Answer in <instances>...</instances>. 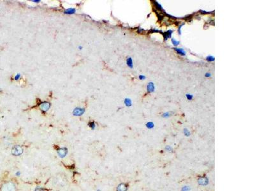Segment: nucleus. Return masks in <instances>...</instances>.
<instances>
[{
	"instance_id": "f257e3e1",
	"label": "nucleus",
	"mask_w": 255,
	"mask_h": 191,
	"mask_svg": "<svg viewBox=\"0 0 255 191\" xmlns=\"http://www.w3.org/2000/svg\"><path fill=\"white\" fill-rule=\"evenodd\" d=\"M0 191H17V186L12 181L4 182L0 185Z\"/></svg>"
},
{
	"instance_id": "f03ea898",
	"label": "nucleus",
	"mask_w": 255,
	"mask_h": 191,
	"mask_svg": "<svg viewBox=\"0 0 255 191\" xmlns=\"http://www.w3.org/2000/svg\"><path fill=\"white\" fill-rule=\"evenodd\" d=\"M23 153V149L20 146H15L12 150V153L15 156H18Z\"/></svg>"
},
{
	"instance_id": "7ed1b4c3",
	"label": "nucleus",
	"mask_w": 255,
	"mask_h": 191,
	"mask_svg": "<svg viewBox=\"0 0 255 191\" xmlns=\"http://www.w3.org/2000/svg\"><path fill=\"white\" fill-rule=\"evenodd\" d=\"M147 92L149 93H153L155 91V85H154V84L152 82H150L149 84L147 85Z\"/></svg>"
},
{
	"instance_id": "20e7f679",
	"label": "nucleus",
	"mask_w": 255,
	"mask_h": 191,
	"mask_svg": "<svg viewBox=\"0 0 255 191\" xmlns=\"http://www.w3.org/2000/svg\"><path fill=\"white\" fill-rule=\"evenodd\" d=\"M85 111V110L84 109H80V108H76V109H75L73 110V115H76V116H79V115H82L84 112Z\"/></svg>"
},
{
	"instance_id": "39448f33",
	"label": "nucleus",
	"mask_w": 255,
	"mask_h": 191,
	"mask_svg": "<svg viewBox=\"0 0 255 191\" xmlns=\"http://www.w3.org/2000/svg\"><path fill=\"white\" fill-rule=\"evenodd\" d=\"M172 33H173V31L171 30H169V31H167L166 32L162 33V35H163V37H164V40L166 41V40H167V39H168L169 38H171V37H172Z\"/></svg>"
},
{
	"instance_id": "423d86ee",
	"label": "nucleus",
	"mask_w": 255,
	"mask_h": 191,
	"mask_svg": "<svg viewBox=\"0 0 255 191\" xmlns=\"http://www.w3.org/2000/svg\"><path fill=\"white\" fill-rule=\"evenodd\" d=\"M50 108V104L48 103H43L41 104L40 105V109L41 110L43 111H47Z\"/></svg>"
},
{
	"instance_id": "0eeeda50",
	"label": "nucleus",
	"mask_w": 255,
	"mask_h": 191,
	"mask_svg": "<svg viewBox=\"0 0 255 191\" xmlns=\"http://www.w3.org/2000/svg\"><path fill=\"white\" fill-rule=\"evenodd\" d=\"M174 50L175 51V52L181 56H186V52L182 48H174Z\"/></svg>"
},
{
	"instance_id": "6e6552de",
	"label": "nucleus",
	"mask_w": 255,
	"mask_h": 191,
	"mask_svg": "<svg viewBox=\"0 0 255 191\" xmlns=\"http://www.w3.org/2000/svg\"><path fill=\"white\" fill-rule=\"evenodd\" d=\"M126 63L129 68H133V60L131 57H128L126 60Z\"/></svg>"
},
{
	"instance_id": "1a4fd4ad",
	"label": "nucleus",
	"mask_w": 255,
	"mask_h": 191,
	"mask_svg": "<svg viewBox=\"0 0 255 191\" xmlns=\"http://www.w3.org/2000/svg\"><path fill=\"white\" fill-rule=\"evenodd\" d=\"M124 104L126 106H131L132 105V101L129 98H126L124 99Z\"/></svg>"
},
{
	"instance_id": "9d476101",
	"label": "nucleus",
	"mask_w": 255,
	"mask_h": 191,
	"mask_svg": "<svg viewBox=\"0 0 255 191\" xmlns=\"http://www.w3.org/2000/svg\"><path fill=\"white\" fill-rule=\"evenodd\" d=\"M75 12V10L72 8H68V9H66L65 11V13L66 14H73Z\"/></svg>"
},
{
	"instance_id": "9b49d317",
	"label": "nucleus",
	"mask_w": 255,
	"mask_h": 191,
	"mask_svg": "<svg viewBox=\"0 0 255 191\" xmlns=\"http://www.w3.org/2000/svg\"><path fill=\"white\" fill-rule=\"evenodd\" d=\"M126 187L124 184H121L118 187V191H126Z\"/></svg>"
},
{
	"instance_id": "f8f14e48",
	"label": "nucleus",
	"mask_w": 255,
	"mask_h": 191,
	"mask_svg": "<svg viewBox=\"0 0 255 191\" xmlns=\"http://www.w3.org/2000/svg\"><path fill=\"white\" fill-rule=\"evenodd\" d=\"M154 5H155V7H156V8L157 10H163V7H162V6L160 5V3H158L157 1H154Z\"/></svg>"
},
{
	"instance_id": "ddd939ff",
	"label": "nucleus",
	"mask_w": 255,
	"mask_h": 191,
	"mask_svg": "<svg viewBox=\"0 0 255 191\" xmlns=\"http://www.w3.org/2000/svg\"><path fill=\"white\" fill-rule=\"evenodd\" d=\"M206 60L208 62H213V61H215V58L214 57H213V56H208L206 57Z\"/></svg>"
},
{
	"instance_id": "4468645a",
	"label": "nucleus",
	"mask_w": 255,
	"mask_h": 191,
	"mask_svg": "<svg viewBox=\"0 0 255 191\" xmlns=\"http://www.w3.org/2000/svg\"><path fill=\"white\" fill-rule=\"evenodd\" d=\"M172 43L174 45V46L176 47V46H177V45H179V43H180V41L176 40L175 38H172Z\"/></svg>"
},
{
	"instance_id": "2eb2a0df",
	"label": "nucleus",
	"mask_w": 255,
	"mask_h": 191,
	"mask_svg": "<svg viewBox=\"0 0 255 191\" xmlns=\"http://www.w3.org/2000/svg\"><path fill=\"white\" fill-rule=\"evenodd\" d=\"M186 98L188 99V100H192V99H193V96L192 95V94H186Z\"/></svg>"
},
{
	"instance_id": "dca6fc26",
	"label": "nucleus",
	"mask_w": 255,
	"mask_h": 191,
	"mask_svg": "<svg viewBox=\"0 0 255 191\" xmlns=\"http://www.w3.org/2000/svg\"><path fill=\"white\" fill-rule=\"evenodd\" d=\"M146 126H147L149 129H151V128L154 127V123L150 122H148V123H147V124H146Z\"/></svg>"
},
{
	"instance_id": "f3484780",
	"label": "nucleus",
	"mask_w": 255,
	"mask_h": 191,
	"mask_svg": "<svg viewBox=\"0 0 255 191\" xmlns=\"http://www.w3.org/2000/svg\"><path fill=\"white\" fill-rule=\"evenodd\" d=\"M150 33H162V32L161 31H160V30H156V29H152V30H150V31H149Z\"/></svg>"
},
{
	"instance_id": "a211bd4d",
	"label": "nucleus",
	"mask_w": 255,
	"mask_h": 191,
	"mask_svg": "<svg viewBox=\"0 0 255 191\" xmlns=\"http://www.w3.org/2000/svg\"><path fill=\"white\" fill-rule=\"evenodd\" d=\"M183 25H185V23H182V24L180 25V26H179V29H178V34L179 35H181V27L183 26Z\"/></svg>"
},
{
	"instance_id": "6ab92c4d",
	"label": "nucleus",
	"mask_w": 255,
	"mask_h": 191,
	"mask_svg": "<svg viewBox=\"0 0 255 191\" xmlns=\"http://www.w3.org/2000/svg\"><path fill=\"white\" fill-rule=\"evenodd\" d=\"M146 78V77L145 75H141L139 76V79L142 80H145Z\"/></svg>"
},
{
	"instance_id": "aec40b11",
	"label": "nucleus",
	"mask_w": 255,
	"mask_h": 191,
	"mask_svg": "<svg viewBox=\"0 0 255 191\" xmlns=\"http://www.w3.org/2000/svg\"><path fill=\"white\" fill-rule=\"evenodd\" d=\"M169 116H170V113H169V112H166V113L163 115V117H169Z\"/></svg>"
},
{
	"instance_id": "412c9836",
	"label": "nucleus",
	"mask_w": 255,
	"mask_h": 191,
	"mask_svg": "<svg viewBox=\"0 0 255 191\" xmlns=\"http://www.w3.org/2000/svg\"><path fill=\"white\" fill-rule=\"evenodd\" d=\"M20 74H17V75L15 77V80H19V78H20Z\"/></svg>"
},
{
	"instance_id": "4be33fe9",
	"label": "nucleus",
	"mask_w": 255,
	"mask_h": 191,
	"mask_svg": "<svg viewBox=\"0 0 255 191\" xmlns=\"http://www.w3.org/2000/svg\"><path fill=\"white\" fill-rule=\"evenodd\" d=\"M184 132H185V134L186 136H189V135H190V132L187 131L186 129H185V130H184Z\"/></svg>"
},
{
	"instance_id": "5701e85b",
	"label": "nucleus",
	"mask_w": 255,
	"mask_h": 191,
	"mask_svg": "<svg viewBox=\"0 0 255 191\" xmlns=\"http://www.w3.org/2000/svg\"><path fill=\"white\" fill-rule=\"evenodd\" d=\"M205 76H206V77H211V73H207L206 75H205Z\"/></svg>"
},
{
	"instance_id": "b1692460",
	"label": "nucleus",
	"mask_w": 255,
	"mask_h": 191,
	"mask_svg": "<svg viewBox=\"0 0 255 191\" xmlns=\"http://www.w3.org/2000/svg\"><path fill=\"white\" fill-rule=\"evenodd\" d=\"M158 18H159V19H160V20H161L163 19V16H162V15H158Z\"/></svg>"
},
{
	"instance_id": "393cba45",
	"label": "nucleus",
	"mask_w": 255,
	"mask_h": 191,
	"mask_svg": "<svg viewBox=\"0 0 255 191\" xmlns=\"http://www.w3.org/2000/svg\"><path fill=\"white\" fill-rule=\"evenodd\" d=\"M200 12H202L201 14H209V13H210V12H205V11H202V10H200Z\"/></svg>"
},
{
	"instance_id": "a878e982",
	"label": "nucleus",
	"mask_w": 255,
	"mask_h": 191,
	"mask_svg": "<svg viewBox=\"0 0 255 191\" xmlns=\"http://www.w3.org/2000/svg\"><path fill=\"white\" fill-rule=\"evenodd\" d=\"M142 31H144V30H143V29H141V28H139V31H138V33H142Z\"/></svg>"
},
{
	"instance_id": "bb28decb",
	"label": "nucleus",
	"mask_w": 255,
	"mask_h": 191,
	"mask_svg": "<svg viewBox=\"0 0 255 191\" xmlns=\"http://www.w3.org/2000/svg\"><path fill=\"white\" fill-rule=\"evenodd\" d=\"M33 2H36V3H39L40 1H33Z\"/></svg>"
}]
</instances>
